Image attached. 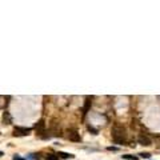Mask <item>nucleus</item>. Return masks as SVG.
Returning <instances> with one entry per match:
<instances>
[{
    "label": "nucleus",
    "mask_w": 160,
    "mask_h": 160,
    "mask_svg": "<svg viewBox=\"0 0 160 160\" xmlns=\"http://www.w3.org/2000/svg\"><path fill=\"white\" fill-rule=\"evenodd\" d=\"M125 137H127V131L123 125L115 124L112 127V140L115 144H124Z\"/></svg>",
    "instance_id": "f257e3e1"
},
{
    "label": "nucleus",
    "mask_w": 160,
    "mask_h": 160,
    "mask_svg": "<svg viewBox=\"0 0 160 160\" xmlns=\"http://www.w3.org/2000/svg\"><path fill=\"white\" fill-rule=\"evenodd\" d=\"M32 129L27 128V127H15L13 128V135L15 136H27L31 133Z\"/></svg>",
    "instance_id": "f03ea898"
},
{
    "label": "nucleus",
    "mask_w": 160,
    "mask_h": 160,
    "mask_svg": "<svg viewBox=\"0 0 160 160\" xmlns=\"http://www.w3.org/2000/svg\"><path fill=\"white\" fill-rule=\"evenodd\" d=\"M35 131H36V135L44 133V131H46V121H44V119H40L35 124Z\"/></svg>",
    "instance_id": "7ed1b4c3"
},
{
    "label": "nucleus",
    "mask_w": 160,
    "mask_h": 160,
    "mask_svg": "<svg viewBox=\"0 0 160 160\" xmlns=\"http://www.w3.org/2000/svg\"><path fill=\"white\" fill-rule=\"evenodd\" d=\"M67 133H68L67 137H68L71 141H80V133H79L76 129H68Z\"/></svg>",
    "instance_id": "20e7f679"
},
{
    "label": "nucleus",
    "mask_w": 160,
    "mask_h": 160,
    "mask_svg": "<svg viewBox=\"0 0 160 160\" xmlns=\"http://www.w3.org/2000/svg\"><path fill=\"white\" fill-rule=\"evenodd\" d=\"M137 141H139V144L145 145V147H149L151 145V139L148 136H144V135H140V136L137 137Z\"/></svg>",
    "instance_id": "39448f33"
},
{
    "label": "nucleus",
    "mask_w": 160,
    "mask_h": 160,
    "mask_svg": "<svg viewBox=\"0 0 160 160\" xmlns=\"http://www.w3.org/2000/svg\"><path fill=\"white\" fill-rule=\"evenodd\" d=\"M3 123L5 125H9L12 123V117H11V115H9V112H4L3 113Z\"/></svg>",
    "instance_id": "423d86ee"
},
{
    "label": "nucleus",
    "mask_w": 160,
    "mask_h": 160,
    "mask_svg": "<svg viewBox=\"0 0 160 160\" xmlns=\"http://www.w3.org/2000/svg\"><path fill=\"white\" fill-rule=\"evenodd\" d=\"M7 100H9L8 96H3V95H0V109H4L5 107H7V104H8Z\"/></svg>",
    "instance_id": "0eeeda50"
},
{
    "label": "nucleus",
    "mask_w": 160,
    "mask_h": 160,
    "mask_svg": "<svg viewBox=\"0 0 160 160\" xmlns=\"http://www.w3.org/2000/svg\"><path fill=\"white\" fill-rule=\"evenodd\" d=\"M59 156V159L62 157V159H74V155L72 153H67V152H59V153H56Z\"/></svg>",
    "instance_id": "6e6552de"
},
{
    "label": "nucleus",
    "mask_w": 160,
    "mask_h": 160,
    "mask_svg": "<svg viewBox=\"0 0 160 160\" xmlns=\"http://www.w3.org/2000/svg\"><path fill=\"white\" fill-rule=\"evenodd\" d=\"M46 160H59V156L56 155V153H48L47 157H46Z\"/></svg>",
    "instance_id": "1a4fd4ad"
},
{
    "label": "nucleus",
    "mask_w": 160,
    "mask_h": 160,
    "mask_svg": "<svg viewBox=\"0 0 160 160\" xmlns=\"http://www.w3.org/2000/svg\"><path fill=\"white\" fill-rule=\"evenodd\" d=\"M90 106H91V102H90V99H87V102H86V106H84V108H83V113L86 115L87 112H88V109H90Z\"/></svg>",
    "instance_id": "9d476101"
},
{
    "label": "nucleus",
    "mask_w": 160,
    "mask_h": 160,
    "mask_svg": "<svg viewBox=\"0 0 160 160\" xmlns=\"http://www.w3.org/2000/svg\"><path fill=\"white\" fill-rule=\"evenodd\" d=\"M123 159H125V160H139V157L137 156H133V155H123Z\"/></svg>",
    "instance_id": "9b49d317"
},
{
    "label": "nucleus",
    "mask_w": 160,
    "mask_h": 160,
    "mask_svg": "<svg viewBox=\"0 0 160 160\" xmlns=\"http://www.w3.org/2000/svg\"><path fill=\"white\" fill-rule=\"evenodd\" d=\"M28 157H29L31 160H39L40 159V153H31Z\"/></svg>",
    "instance_id": "f8f14e48"
},
{
    "label": "nucleus",
    "mask_w": 160,
    "mask_h": 160,
    "mask_svg": "<svg viewBox=\"0 0 160 160\" xmlns=\"http://www.w3.org/2000/svg\"><path fill=\"white\" fill-rule=\"evenodd\" d=\"M140 155V157H143V159H149L151 157V153L148 152H143V153H139Z\"/></svg>",
    "instance_id": "ddd939ff"
},
{
    "label": "nucleus",
    "mask_w": 160,
    "mask_h": 160,
    "mask_svg": "<svg viewBox=\"0 0 160 160\" xmlns=\"http://www.w3.org/2000/svg\"><path fill=\"white\" fill-rule=\"evenodd\" d=\"M12 160H27V159H24V157L19 156V155H15V156L12 157Z\"/></svg>",
    "instance_id": "4468645a"
},
{
    "label": "nucleus",
    "mask_w": 160,
    "mask_h": 160,
    "mask_svg": "<svg viewBox=\"0 0 160 160\" xmlns=\"http://www.w3.org/2000/svg\"><path fill=\"white\" fill-rule=\"evenodd\" d=\"M88 129H90V131H92V132H94V135H98V131H96V129H95L94 127H91V125H88Z\"/></svg>",
    "instance_id": "2eb2a0df"
},
{
    "label": "nucleus",
    "mask_w": 160,
    "mask_h": 160,
    "mask_svg": "<svg viewBox=\"0 0 160 160\" xmlns=\"http://www.w3.org/2000/svg\"><path fill=\"white\" fill-rule=\"evenodd\" d=\"M108 149H109V151H117L116 147H108Z\"/></svg>",
    "instance_id": "dca6fc26"
},
{
    "label": "nucleus",
    "mask_w": 160,
    "mask_h": 160,
    "mask_svg": "<svg viewBox=\"0 0 160 160\" xmlns=\"http://www.w3.org/2000/svg\"><path fill=\"white\" fill-rule=\"evenodd\" d=\"M3 155H4V152H3V151H0V157L3 156Z\"/></svg>",
    "instance_id": "f3484780"
}]
</instances>
